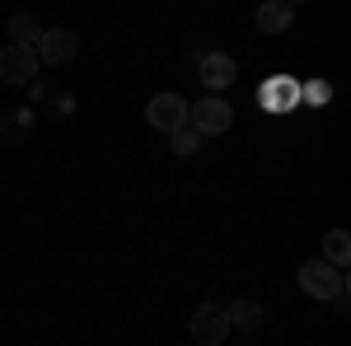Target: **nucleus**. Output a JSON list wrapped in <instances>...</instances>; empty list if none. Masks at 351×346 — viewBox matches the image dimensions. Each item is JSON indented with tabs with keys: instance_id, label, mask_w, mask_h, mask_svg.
<instances>
[{
	"instance_id": "obj_1",
	"label": "nucleus",
	"mask_w": 351,
	"mask_h": 346,
	"mask_svg": "<svg viewBox=\"0 0 351 346\" xmlns=\"http://www.w3.org/2000/svg\"><path fill=\"white\" fill-rule=\"evenodd\" d=\"M300 291L309 299H342L347 295V276L337 267H328L324 258H314V262L300 267Z\"/></svg>"
},
{
	"instance_id": "obj_2",
	"label": "nucleus",
	"mask_w": 351,
	"mask_h": 346,
	"mask_svg": "<svg viewBox=\"0 0 351 346\" xmlns=\"http://www.w3.org/2000/svg\"><path fill=\"white\" fill-rule=\"evenodd\" d=\"M188 127L202 136V140H206V136H220V132H230V127H234V108L225 103L220 94H206L202 103L188 108Z\"/></svg>"
},
{
	"instance_id": "obj_3",
	"label": "nucleus",
	"mask_w": 351,
	"mask_h": 346,
	"mask_svg": "<svg viewBox=\"0 0 351 346\" xmlns=\"http://www.w3.org/2000/svg\"><path fill=\"white\" fill-rule=\"evenodd\" d=\"M188 337L197 346H220L225 337H230V319H225V304H197L188 319Z\"/></svg>"
},
{
	"instance_id": "obj_4",
	"label": "nucleus",
	"mask_w": 351,
	"mask_h": 346,
	"mask_svg": "<svg viewBox=\"0 0 351 346\" xmlns=\"http://www.w3.org/2000/svg\"><path fill=\"white\" fill-rule=\"evenodd\" d=\"M75 52H80V38H75L71 28H43V38H38V47H33L38 66H43V61H47V66H61V61H71Z\"/></svg>"
},
{
	"instance_id": "obj_5",
	"label": "nucleus",
	"mask_w": 351,
	"mask_h": 346,
	"mask_svg": "<svg viewBox=\"0 0 351 346\" xmlns=\"http://www.w3.org/2000/svg\"><path fill=\"white\" fill-rule=\"evenodd\" d=\"M0 80L5 84H33L38 80V56L33 47H0Z\"/></svg>"
},
{
	"instance_id": "obj_6",
	"label": "nucleus",
	"mask_w": 351,
	"mask_h": 346,
	"mask_svg": "<svg viewBox=\"0 0 351 346\" xmlns=\"http://www.w3.org/2000/svg\"><path fill=\"white\" fill-rule=\"evenodd\" d=\"M145 122L155 132H178V127H188V103L178 94H155L150 108H145Z\"/></svg>"
},
{
	"instance_id": "obj_7",
	"label": "nucleus",
	"mask_w": 351,
	"mask_h": 346,
	"mask_svg": "<svg viewBox=\"0 0 351 346\" xmlns=\"http://www.w3.org/2000/svg\"><path fill=\"white\" fill-rule=\"evenodd\" d=\"M197 71H202V84L206 89H230L234 84V75H239V66H234V56H225V52H206V56H197Z\"/></svg>"
},
{
	"instance_id": "obj_8",
	"label": "nucleus",
	"mask_w": 351,
	"mask_h": 346,
	"mask_svg": "<svg viewBox=\"0 0 351 346\" xmlns=\"http://www.w3.org/2000/svg\"><path fill=\"white\" fill-rule=\"evenodd\" d=\"M253 24H258V33H286L295 24V5L291 0H263L253 10Z\"/></svg>"
},
{
	"instance_id": "obj_9",
	"label": "nucleus",
	"mask_w": 351,
	"mask_h": 346,
	"mask_svg": "<svg viewBox=\"0 0 351 346\" xmlns=\"http://www.w3.org/2000/svg\"><path fill=\"white\" fill-rule=\"evenodd\" d=\"M28 132H33V108H10V112L0 117V140H5V145L28 140Z\"/></svg>"
},
{
	"instance_id": "obj_10",
	"label": "nucleus",
	"mask_w": 351,
	"mask_h": 346,
	"mask_svg": "<svg viewBox=\"0 0 351 346\" xmlns=\"http://www.w3.org/2000/svg\"><path fill=\"white\" fill-rule=\"evenodd\" d=\"M225 319H230V332L239 328V332H258L263 328V304L258 299H234L230 309H225Z\"/></svg>"
},
{
	"instance_id": "obj_11",
	"label": "nucleus",
	"mask_w": 351,
	"mask_h": 346,
	"mask_svg": "<svg viewBox=\"0 0 351 346\" xmlns=\"http://www.w3.org/2000/svg\"><path fill=\"white\" fill-rule=\"evenodd\" d=\"M295 99H300V89L286 80V75L263 89V108H267V112H286V108H295Z\"/></svg>"
},
{
	"instance_id": "obj_12",
	"label": "nucleus",
	"mask_w": 351,
	"mask_h": 346,
	"mask_svg": "<svg viewBox=\"0 0 351 346\" xmlns=\"http://www.w3.org/2000/svg\"><path fill=\"white\" fill-rule=\"evenodd\" d=\"M324 262L337 267V271L351 262V234H347V230H328V234H324Z\"/></svg>"
},
{
	"instance_id": "obj_13",
	"label": "nucleus",
	"mask_w": 351,
	"mask_h": 346,
	"mask_svg": "<svg viewBox=\"0 0 351 346\" xmlns=\"http://www.w3.org/2000/svg\"><path fill=\"white\" fill-rule=\"evenodd\" d=\"M38 38H43V24L33 14H14L10 19V47H38Z\"/></svg>"
},
{
	"instance_id": "obj_14",
	"label": "nucleus",
	"mask_w": 351,
	"mask_h": 346,
	"mask_svg": "<svg viewBox=\"0 0 351 346\" xmlns=\"http://www.w3.org/2000/svg\"><path fill=\"white\" fill-rule=\"evenodd\" d=\"M169 150L188 160V155H197V150H202V136L192 132V127H178V132H169Z\"/></svg>"
},
{
	"instance_id": "obj_15",
	"label": "nucleus",
	"mask_w": 351,
	"mask_h": 346,
	"mask_svg": "<svg viewBox=\"0 0 351 346\" xmlns=\"http://www.w3.org/2000/svg\"><path fill=\"white\" fill-rule=\"evenodd\" d=\"M304 99H309V103H319V108H324L328 99H332V89H328V84H304Z\"/></svg>"
},
{
	"instance_id": "obj_16",
	"label": "nucleus",
	"mask_w": 351,
	"mask_h": 346,
	"mask_svg": "<svg viewBox=\"0 0 351 346\" xmlns=\"http://www.w3.org/2000/svg\"><path fill=\"white\" fill-rule=\"evenodd\" d=\"M71 112H75V99H71V94H56L52 99V117H71Z\"/></svg>"
}]
</instances>
